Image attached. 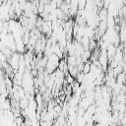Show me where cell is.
Returning a JSON list of instances; mask_svg holds the SVG:
<instances>
[{"mask_svg": "<svg viewBox=\"0 0 126 126\" xmlns=\"http://www.w3.org/2000/svg\"><path fill=\"white\" fill-rule=\"evenodd\" d=\"M20 57H21V53L15 51V52H13V54L11 55V57L8 59V63H9V65L13 68V70H14L15 73L18 71V68H19Z\"/></svg>", "mask_w": 126, "mask_h": 126, "instance_id": "obj_1", "label": "cell"}, {"mask_svg": "<svg viewBox=\"0 0 126 126\" xmlns=\"http://www.w3.org/2000/svg\"><path fill=\"white\" fill-rule=\"evenodd\" d=\"M96 47H97V44H96V40H95V38H90V42H89V50L94 51Z\"/></svg>", "mask_w": 126, "mask_h": 126, "instance_id": "obj_2", "label": "cell"}, {"mask_svg": "<svg viewBox=\"0 0 126 126\" xmlns=\"http://www.w3.org/2000/svg\"><path fill=\"white\" fill-rule=\"evenodd\" d=\"M125 84H126V74H125Z\"/></svg>", "mask_w": 126, "mask_h": 126, "instance_id": "obj_7", "label": "cell"}, {"mask_svg": "<svg viewBox=\"0 0 126 126\" xmlns=\"http://www.w3.org/2000/svg\"><path fill=\"white\" fill-rule=\"evenodd\" d=\"M90 69H91V62H90V61H87L86 63H84L83 73H84V74H88V73L90 72Z\"/></svg>", "mask_w": 126, "mask_h": 126, "instance_id": "obj_3", "label": "cell"}, {"mask_svg": "<svg viewBox=\"0 0 126 126\" xmlns=\"http://www.w3.org/2000/svg\"><path fill=\"white\" fill-rule=\"evenodd\" d=\"M65 80L67 81V83L69 84V85H72L76 80H75V78L73 77V76H71L70 74H68L67 76H65Z\"/></svg>", "mask_w": 126, "mask_h": 126, "instance_id": "obj_5", "label": "cell"}, {"mask_svg": "<svg viewBox=\"0 0 126 126\" xmlns=\"http://www.w3.org/2000/svg\"><path fill=\"white\" fill-rule=\"evenodd\" d=\"M116 126H123V125H122V124H119V125H118V124H117V125H116Z\"/></svg>", "mask_w": 126, "mask_h": 126, "instance_id": "obj_6", "label": "cell"}, {"mask_svg": "<svg viewBox=\"0 0 126 126\" xmlns=\"http://www.w3.org/2000/svg\"><path fill=\"white\" fill-rule=\"evenodd\" d=\"M24 119H25V118H23L22 115L16 117V118H15V124H16L17 126H22V125L24 124Z\"/></svg>", "mask_w": 126, "mask_h": 126, "instance_id": "obj_4", "label": "cell"}]
</instances>
